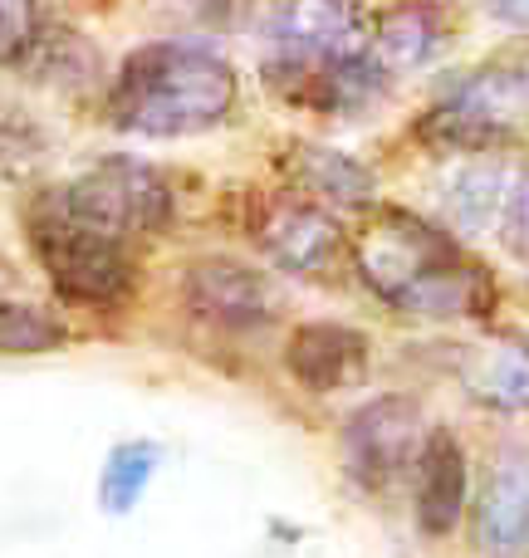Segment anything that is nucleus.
<instances>
[{
	"label": "nucleus",
	"instance_id": "obj_1",
	"mask_svg": "<svg viewBox=\"0 0 529 558\" xmlns=\"http://www.w3.org/2000/svg\"><path fill=\"white\" fill-rule=\"evenodd\" d=\"M241 78L221 49L202 39H153L118 64L108 84V123L133 137H202L236 113Z\"/></svg>",
	"mask_w": 529,
	"mask_h": 558
},
{
	"label": "nucleus",
	"instance_id": "obj_2",
	"mask_svg": "<svg viewBox=\"0 0 529 558\" xmlns=\"http://www.w3.org/2000/svg\"><path fill=\"white\" fill-rule=\"evenodd\" d=\"M353 265L383 304L417 318H471L495 299V279L456 251L452 231L407 211H377Z\"/></svg>",
	"mask_w": 529,
	"mask_h": 558
},
{
	"label": "nucleus",
	"instance_id": "obj_3",
	"mask_svg": "<svg viewBox=\"0 0 529 558\" xmlns=\"http://www.w3.org/2000/svg\"><path fill=\"white\" fill-rule=\"evenodd\" d=\"M25 241L35 251L49 289L74 308H123L137 294V260L128 255V241L94 231L74 221L59 202V192H39L25 211Z\"/></svg>",
	"mask_w": 529,
	"mask_h": 558
},
{
	"label": "nucleus",
	"instance_id": "obj_4",
	"mask_svg": "<svg viewBox=\"0 0 529 558\" xmlns=\"http://www.w3.org/2000/svg\"><path fill=\"white\" fill-rule=\"evenodd\" d=\"M426 143L452 153H491L529 133V64L501 59L461 74L422 118Z\"/></svg>",
	"mask_w": 529,
	"mask_h": 558
},
{
	"label": "nucleus",
	"instance_id": "obj_5",
	"mask_svg": "<svg viewBox=\"0 0 529 558\" xmlns=\"http://www.w3.org/2000/svg\"><path fill=\"white\" fill-rule=\"evenodd\" d=\"M64 211L74 221L94 226V231L113 235V241H137V235H157L172 226L177 202L172 186L157 167L137 162V157H104L74 182L55 186Z\"/></svg>",
	"mask_w": 529,
	"mask_h": 558
},
{
	"label": "nucleus",
	"instance_id": "obj_6",
	"mask_svg": "<svg viewBox=\"0 0 529 558\" xmlns=\"http://www.w3.org/2000/svg\"><path fill=\"white\" fill-rule=\"evenodd\" d=\"M251 241L279 270L299 279H324L344 265L348 231L328 206H318L304 192H265L251 202Z\"/></svg>",
	"mask_w": 529,
	"mask_h": 558
},
{
	"label": "nucleus",
	"instance_id": "obj_7",
	"mask_svg": "<svg viewBox=\"0 0 529 558\" xmlns=\"http://www.w3.org/2000/svg\"><path fill=\"white\" fill-rule=\"evenodd\" d=\"M338 451H344V471L358 490L383 495L393 490L402 475H412V461L422 451V416H417L412 397L383 392L348 412L344 432H338Z\"/></svg>",
	"mask_w": 529,
	"mask_h": 558
},
{
	"label": "nucleus",
	"instance_id": "obj_8",
	"mask_svg": "<svg viewBox=\"0 0 529 558\" xmlns=\"http://www.w3.org/2000/svg\"><path fill=\"white\" fill-rule=\"evenodd\" d=\"M182 304L196 324L216 328V333H265L279 318V289L265 270L231 255H202L182 270Z\"/></svg>",
	"mask_w": 529,
	"mask_h": 558
},
{
	"label": "nucleus",
	"instance_id": "obj_9",
	"mask_svg": "<svg viewBox=\"0 0 529 558\" xmlns=\"http://www.w3.org/2000/svg\"><path fill=\"white\" fill-rule=\"evenodd\" d=\"M368 367H373V343L353 324H334V318L299 324L285 343V373L304 392H318V397L358 387L368 377Z\"/></svg>",
	"mask_w": 529,
	"mask_h": 558
},
{
	"label": "nucleus",
	"instance_id": "obj_10",
	"mask_svg": "<svg viewBox=\"0 0 529 558\" xmlns=\"http://www.w3.org/2000/svg\"><path fill=\"white\" fill-rule=\"evenodd\" d=\"M476 549L485 558L529 554V451L505 446L491 461L476 500Z\"/></svg>",
	"mask_w": 529,
	"mask_h": 558
},
{
	"label": "nucleus",
	"instance_id": "obj_11",
	"mask_svg": "<svg viewBox=\"0 0 529 558\" xmlns=\"http://www.w3.org/2000/svg\"><path fill=\"white\" fill-rule=\"evenodd\" d=\"M466 495H471V465H466V446L456 441L446 426L422 436V451L412 461V510L417 530L426 539H446L461 524Z\"/></svg>",
	"mask_w": 529,
	"mask_h": 558
},
{
	"label": "nucleus",
	"instance_id": "obj_12",
	"mask_svg": "<svg viewBox=\"0 0 529 558\" xmlns=\"http://www.w3.org/2000/svg\"><path fill=\"white\" fill-rule=\"evenodd\" d=\"M265 35L275 54H348L363 49L368 29L353 0H279Z\"/></svg>",
	"mask_w": 529,
	"mask_h": 558
},
{
	"label": "nucleus",
	"instance_id": "obj_13",
	"mask_svg": "<svg viewBox=\"0 0 529 558\" xmlns=\"http://www.w3.org/2000/svg\"><path fill=\"white\" fill-rule=\"evenodd\" d=\"M446 35H452V20L436 0H402V5L383 10L377 25H368V54L397 78L432 64Z\"/></svg>",
	"mask_w": 529,
	"mask_h": 558
},
{
	"label": "nucleus",
	"instance_id": "obj_14",
	"mask_svg": "<svg viewBox=\"0 0 529 558\" xmlns=\"http://www.w3.org/2000/svg\"><path fill=\"white\" fill-rule=\"evenodd\" d=\"M20 74L39 88H59V94H84V88L98 84L104 74V54L88 45L79 29L64 25H35V35L25 39V49L15 54Z\"/></svg>",
	"mask_w": 529,
	"mask_h": 558
},
{
	"label": "nucleus",
	"instance_id": "obj_15",
	"mask_svg": "<svg viewBox=\"0 0 529 558\" xmlns=\"http://www.w3.org/2000/svg\"><path fill=\"white\" fill-rule=\"evenodd\" d=\"M289 182H294V192L314 196L318 206H334V211H363L377 196L373 172L358 157L324 147V143L289 147Z\"/></svg>",
	"mask_w": 529,
	"mask_h": 558
},
{
	"label": "nucleus",
	"instance_id": "obj_16",
	"mask_svg": "<svg viewBox=\"0 0 529 558\" xmlns=\"http://www.w3.org/2000/svg\"><path fill=\"white\" fill-rule=\"evenodd\" d=\"M466 392L485 412L525 416L529 412V338L525 333H501L485 343L466 367Z\"/></svg>",
	"mask_w": 529,
	"mask_h": 558
},
{
	"label": "nucleus",
	"instance_id": "obj_17",
	"mask_svg": "<svg viewBox=\"0 0 529 558\" xmlns=\"http://www.w3.org/2000/svg\"><path fill=\"white\" fill-rule=\"evenodd\" d=\"M510 182L515 172L505 162H495L491 153H471L446 182V221H456L461 231L491 235L505 216V202H510Z\"/></svg>",
	"mask_w": 529,
	"mask_h": 558
},
{
	"label": "nucleus",
	"instance_id": "obj_18",
	"mask_svg": "<svg viewBox=\"0 0 529 558\" xmlns=\"http://www.w3.org/2000/svg\"><path fill=\"white\" fill-rule=\"evenodd\" d=\"M157 465H163V446L157 441H118L108 451L104 471H98V510L123 520L137 510V500L147 495Z\"/></svg>",
	"mask_w": 529,
	"mask_h": 558
},
{
	"label": "nucleus",
	"instance_id": "obj_19",
	"mask_svg": "<svg viewBox=\"0 0 529 558\" xmlns=\"http://www.w3.org/2000/svg\"><path fill=\"white\" fill-rule=\"evenodd\" d=\"M69 328L59 314L25 299H0V353H49V348H64Z\"/></svg>",
	"mask_w": 529,
	"mask_h": 558
},
{
	"label": "nucleus",
	"instance_id": "obj_20",
	"mask_svg": "<svg viewBox=\"0 0 529 558\" xmlns=\"http://www.w3.org/2000/svg\"><path fill=\"white\" fill-rule=\"evenodd\" d=\"M45 153H49L45 128L29 113H20V108L0 104V177H25Z\"/></svg>",
	"mask_w": 529,
	"mask_h": 558
},
{
	"label": "nucleus",
	"instance_id": "obj_21",
	"mask_svg": "<svg viewBox=\"0 0 529 558\" xmlns=\"http://www.w3.org/2000/svg\"><path fill=\"white\" fill-rule=\"evenodd\" d=\"M35 0H0V64H15L25 39L35 35Z\"/></svg>",
	"mask_w": 529,
	"mask_h": 558
},
{
	"label": "nucleus",
	"instance_id": "obj_22",
	"mask_svg": "<svg viewBox=\"0 0 529 558\" xmlns=\"http://www.w3.org/2000/svg\"><path fill=\"white\" fill-rule=\"evenodd\" d=\"M485 15H491L495 25L529 35V0H485Z\"/></svg>",
	"mask_w": 529,
	"mask_h": 558
},
{
	"label": "nucleus",
	"instance_id": "obj_23",
	"mask_svg": "<svg viewBox=\"0 0 529 558\" xmlns=\"http://www.w3.org/2000/svg\"><path fill=\"white\" fill-rule=\"evenodd\" d=\"M167 5L187 10V15H196V20H221L236 10V0H167Z\"/></svg>",
	"mask_w": 529,
	"mask_h": 558
},
{
	"label": "nucleus",
	"instance_id": "obj_24",
	"mask_svg": "<svg viewBox=\"0 0 529 558\" xmlns=\"http://www.w3.org/2000/svg\"><path fill=\"white\" fill-rule=\"evenodd\" d=\"M0 284H15V270H10L5 260H0Z\"/></svg>",
	"mask_w": 529,
	"mask_h": 558
}]
</instances>
